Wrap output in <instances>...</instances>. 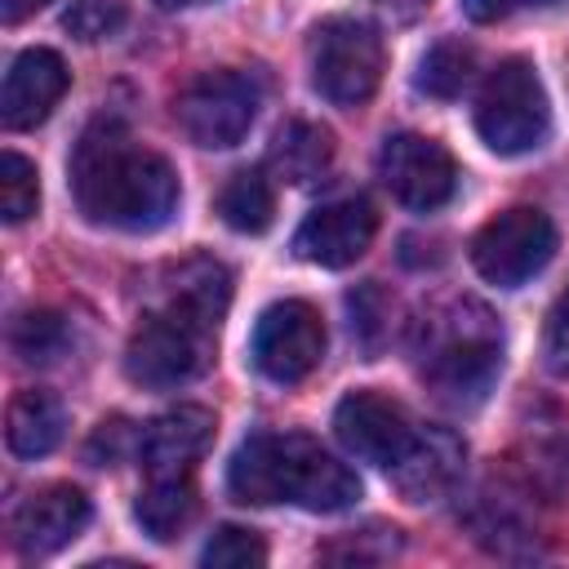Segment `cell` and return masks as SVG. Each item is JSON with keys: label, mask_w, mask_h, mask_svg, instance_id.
I'll use <instances>...</instances> for the list:
<instances>
[{"label": "cell", "mask_w": 569, "mask_h": 569, "mask_svg": "<svg viewBox=\"0 0 569 569\" xmlns=\"http://www.w3.org/2000/svg\"><path fill=\"white\" fill-rule=\"evenodd\" d=\"M71 196L93 227L160 231L182 191L160 151L142 147L120 120H93L71 151Z\"/></svg>", "instance_id": "obj_1"}, {"label": "cell", "mask_w": 569, "mask_h": 569, "mask_svg": "<svg viewBox=\"0 0 569 569\" xmlns=\"http://www.w3.org/2000/svg\"><path fill=\"white\" fill-rule=\"evenodd\" d=\"M227 493L249 507L293 502L302 511H347L360 498V476L311 436L258 431L231 453Z\"/></svg>", "instance_id": "obj_2"}, {"label": "cell", "mask_w": 569, "mask_h": 569, "mask_svg": "<svg viewBox=\"0 0 569 569\" xmlns=\"http://www.w3.org/2000/svg\"><path fill=\"white\" fill-rule=\"evenodd\" d=\"M418 378L449 409H476L502 369V329L476 298H449L427 311L413 338Z\"/></svg>", "instance_id": "obj_3"}, {"label": "cell", "mask_w": 569, "mask_h": 569, "mask_svg": "<svg viewBox=\"0 0 569 569\" xmlns=\"http://www.w3.org/2000/svg\"><path fill=\"white\" fill-rule=\"evenodd\" d=\"M218 325L222 320H213L209 311L164 293L138 320V329L124 347V373L138 387H151V391H169V387H182V382L200 378L209 356H213Z\"/></svg>", "instance_id": "obj_4"}, {"label": "cell", "mask_w": 569, "mask_h": 569, "mask_svg": "<svg viewBox=\"0 0 569 569\" xmlns=\"http://www.w3.org/2000/svg\"><path fill=\"white\" fill-rule=\"evenodd\" d=\"M476 133L498 156H525L547 142L551 133V102L547 89L525 58L498 62L476 98Z\"/></svg>", "instance_id": "obj_5"}, {"label": "cell", "mask_w": 569, "mask_h": 569, "mask_svg": "<svg viewBox=\"0 0 569 569\" xmlns=\"http://www.w3.org/2000/svg\"><path fill=\"white\" fill-rule=\"evenodd\" d=\"M382 80V40L360 18H325L311 31V84L333 107H360Z\"/></svg>", "instance_id": "obj_6"}, {"label": "cell", "mask_w": 569, "mask_h": 569, "mask_svg": "<svg viewBox=\"0 0 569 569\" xmlns=\"http://www.w3.org/2000/svg\"><path fill=\"white\" fill-rule=\"evenodd\" d=\"M258 84L244 71H200L196 80H187L173 98V116L178 129L209 151H227L236 147L253 120H258Z\"/></svg>", "instance_id": "obj_7"}, {"label": "cell", "mask_w": 569, "mask_h": 569, "mask_svg": "<svg viewBox=\"0 0 569 569\" xmlns=\"http://www.w3.org/2000/svg\"><path fill=\"white\" fill-rule=\"evenodd\" d=\"M551 253H556V227L533 204L502 209L471 240V267L480 271V280L498 289H520L551 262Z\"/></svg>", "instance_id": "obj_8"}, {"label": "cell", "mask_w": 569, "mask_h": 569, "mask_svg": "<svg viewBox=\"0 0 569 569\" xmlns=\"http://www.w3.org/2000/svg\"><path fill=\"white\" fill-rule=\"evenodd\" d=\"M249 356H253L262 378L284 382V387L302 382L325 356V320H320V311L311 302H302V298L271 302L253 325Z\"/></svg>", "instance_id": "obj_9"}, {"label": "cell", "mask_w": 569, "mask_h": 569, "mask_svg": "<svg viewBox=\"0 0 569 569\" xmlns=\"http://www.w3.org/2000/svg\"><path fill=\"white\" fill-rule=\"evenodd\" d=\"M378 178L413 213H431L458 191V164L449 147L427 133H391L378 151Z\"/></svg>", "instance_id": "obj_10"}, {"label": "cell", "mask_w": 569, "mask_h": 569, "mask_svg": "<svg viewBox=\"0 0 569 569\" xmlns=\"http://www.w3.org/2000/svg\"><path fill=\"white\" fill-rule=\"evenodd\" d=\"M333 436L342 440V449L351 458L391 471L413 449L418 427H413V418L405 413L400 400L360 387V391H351V396L338 400V409H333Z\"/></svg>", "instance_id": "obj_11"}, {"label": "cell", "mask_w": 569, "mask_h": 569, "mask_svg": "<svg viewBox=\"0 0 569 569\" xmlns=\"http://www.w3.org/2000/svg\"><path fill=\"white\" fill-rule=\"evenodd\" d=\"M373 236H378V209L365 196H342V200L316 204L302 218V227L293 231V253L316 267L338 271L365 258Z\"/></svg>", "instance_id": "obj_12"}, {"label": "cell", "mask_w": 569, "mask_h": 569, "mask_svg": "<svg viewBox=\"0 0 569 569\" xmlns=\"http://www.w3.org/2000/svg\"><path fill=\"white\" fill-rule=\"evenodd\" d=\"M93 507L76 485H44L27 493L9 516V538L22 556H53L67 542H76L89 525Z\"/></svg>", "instance_id": "obj_13"}, {"label": "cell", "mask_w": 569, "mask_h": 569, "mask_svg": "<svg viewBox=\"0 0 569 569\" xmlns=\"http://www.w3.org/2000/svg\"><path fill=\"white\" fill-rule=\"evenodd\" d=\"M71 84V71L62 62V53L36 44V49H22L9 71H4V84H0V124L9 133H22V129H36L49 120V111L62 102Z\"/></svg>", "instance_id": "obj_14"}, {"label": "cell", "mask_w": 569, "mask_h": 569, "mask_svg": "<svg viewBox=\"0 0 569 569\" xmlns=\"http://www.w3.org/2000/svg\"><path fill=\"white\" fill-rule=\"evenodd\" d=\"M213 445V413L204 405H178L142 427L138 458L147 476H191Z\"/></svg>", "instance_id": "obj_15"}, {"label": "cell", "mask_w": 569, "mask_h": 569, "mask_svg": "<svg viewBox=\"0 0 569 569\" xmlns=\"http://www.w3.org/2000/svg\"><path fill=\"white\" fill-rule=\"evenodd\" d=\"M458 471H462V440L445 427H418V440L391 467V480L409 502H427L440 498L458 480Z\"/></svg>", "instance_id": "obj_16"}, {"label": "cell", "mask_w": 569, "mask_h": 569, "mask_svg": "<svg viewBox=\"0 0 569 569\" xmlns=\"http://www.w3.org/2000/svg\"><path fill=\"white\" fill-rule=\"evenodd\" d=\"M67 431V409L53 391L44 387H22L13 391L9 409H4V445L13 458H44L58 449Z\"/></svg>", "instance_id": "obj_17"}, {"label": "cell", "mask_w": 569, "mask_h": 569, "mask_svg": "<svg viewBox=\"0 0 569 569\" xmlns=\"http://www.w3.org/2000/svg\"><path fill=\"white\" fill-rule=\"evenodd\" d=\"M333 133L316 120H284L276 133H271V147H267V169L280 178V182H293V187H311L329 173L333 164Z\"/></svg>", "instance_id": "obj_18"}, {"label": "cell", "mask_w": 569, "mask_h": 569, "mask_svg": "<svg viewBox=\"0 0 569 569\" xmlns=\"http://www.w3.org/2000/svg\"><path fill=\"white\" fill-rule=\"evenodd\" d=\"M133 516L142 525V533H151L156 542L178 538L191 516H196V480L191 476H147Z\"/></svg>", "instance_id": "obj_19"}, {"label": "cell", "mask_w": 569, "mask_h": 569, "mask_svg": "<svg viewBox=\"0 0 569 569\" xmlns=\"http://www.w3.org/2000/svg\"><path fill=\"white\" fill-rule=\"evenodd\" d=\"M218 213L231 231H244V236H262L276 218V187L262 169H240L222 182L218 191Z\"/></svg>", "instance_id": "obj_20"}, {"label": "cell", "mask_w": 569, "mask_h": 569, "mask_svg": "<svg viewBox=\"0 0 569 569\" xmlns=\"http://www.w3.org/2000/svg\"><path fill=\"white\" fill-rule=\"evenodd\" d=\"M471 71H476V53H471L462 40H436V44L422 53V62H418L413 84H418V93L449 102V98H458V93L467 89Z\"/></svg>", "instance_id": "obj_21"}, {"label": "cell", "mask_w": 569, "mask_h": 569, "mask_svg": "<svg viewBox=\"0 0 569 569\" xmlns=\"http://www.w3.org/2000/svg\"><path fill=\"white\" fill-rule=\"evenodd\" d=\"M71 333H67V320L58 311H22L13 316L9 325V347L22 365H53L62 351H67Z\"/></svg>", "instance_id": "obj_22"}, {"label": "cell", "mask_w": 569, "mask_h": 569, "mask_svg": "<svg viewBox=\"0 0 569 569\" xmlns=\"http://www.w3.org/2000/svg\"><path fill=\"white\" fill-rule=\"evenodd\" d=\"M40 209V173L27 156L4 151L0 156V213L4 222H27Z\"/></svg>", "instance_id": "obj_23"}, {"label": "cell", "mask_w": 569, "mask_h": 569, "mask_svg": "<svg viewBox=\"0 0 569 569\" xmlns=\"http://www.w3.org/2000/svg\"><path fill=\"white\" fill-rule=\"evenodd\" d=\"M200 565H209V569H258V565H267V542L253 529L222 525V529L209 533V542L200 551Z\"/></svg>", "instance_id": "obj_24"}, {"label": "cell", "mask_w": 569, "mask_h": 569, "mask_svg": "<svg viewBox=\"0 0 569 569\" xmlns=\"http://www.w3.org/2000/svg\"><path fill=\"white\" fill-rule=\"evenodd\" d=\"M124 13H129V0H67L62 27L76 40H107L120 31Z\"/></svg>", "instance_id": "obj_25"}, {"label": "cell", "mask_w": 569, "mask_h": 569, "mask_svg": "<svg viewBox=\"0 0 569 569\" xmlns=\"http://www.w3.org/2000/svg\"><path fill=\"white\" fill-rule=\"evenodd\" d=\"M542 360L556 378H569V289L551 302L542 325Z\"/></svg>", "instance_id": "obj_26"}, {"label": "cell", "mask_w": 569, "mask_h": 569, "mask_svg": "<svg viewBox=\"0 0 569 569\" xmlns=\"http://www.w3.org/2000/svg\"><path fill=\"white\" fill-rule=\"evenodd\" d=\"M129 445H142V431L133 436V431L124 427V418H111V422H102V427L93 431L89 458H93L98 467H111V462H120V458L129 453Z\"/></svg>", "instance_id": "obj_27"}, {"label": "cell", "mask_w": 569, "mask_h": 569, "mask_svg": "<svg viewBox=\"0 0 569 569\" xmlns=\"http://www.w3.org/2000/svg\"><path fill=\"white\" fill-rule=\"evenodd\" d=\"M556 0H462V13L471 22H507L516 13H529V9H547Z\"/></svg>", "instance_id": "obj_28"}, {"label": "cell", "mask_w": 569, "mask_h": 569, "mask_svg": "<svg viewBox=\"0 0 569 569\" xmlns=\"http://www.w3.org/2000/svg\"><path fill=\"white\" fill-rule=\"evenodd\" d=\"M373 4H378V13L391 18V22H413V18H422V13L431 9V0H373Z\"/></svg>", "instance_id": "obj_29"}, {"label": "cell", "mask_w": 569, "mask_h": 569, "mask_svg": "<svg viewBox=\"0 0 569 569\" xmlns=\"http://www.w3.org/2000/svg\"><path fill=\"white\" fill-rule=\"evenodd\" d=\"M49 0H0V22L4 27H13V22H22V18H31V13H40Z\"/></svg>", "instance_id": "obj_30"}, {"label": "cell", "mask_w": 569, "mask_h": 569, "mask_svg": "<svg viewBox=\"0 0 569 569\" xmlns=\"http://www.w3.org/2000/svg\"><path fill=\"white\" fill-rule=\"evenodd\" d=\"M160 9H191V4H209V0H156Z\"/></svg>", "instance_id": "obj_31"}]
</instances>
